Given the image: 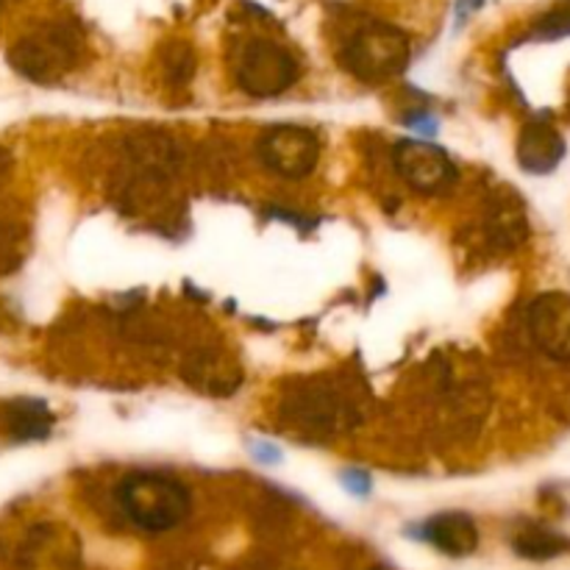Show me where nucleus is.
<instances>
[{"label":"nucleus","mask_w":570,"mask_h":570,"mask_svg":"<svg viewBox=\"0 0 570 570\" xmlns=\"http://www.w3.org/2000/svg\"><path fill=\"white\" fill-rule=\"evenodd\" d=\"M484 232H488L490 245H495L501 250H512L527 243L529 217L515 193L501 195L499 204H493V209L488 212Z\"/></svg>","instance_id":"nucleus-13"},{"label":"nucleus","mask_w":570,"mask_h":570,"mask_svg":"<svg viewBox=\"0 0 570 570\" xmlns=\"http://www.w3.org/2000/svg\"><path fill=\"white\" fill-rule=\"evenodd\" d=\"M250 451H254L256 460L267 462V465H273V462L282 460V451H278L276 445H271V443H254V445H250Z\"/></svg>","instance_id":"nucleus-19"},{"label":"nucleus","mask_w":570,"mask_h":570,"mask_svg":"<svg viewBox=\"0 0 570 570\" xmlns=\"http://www.w3.org/2000/svg\"><path fill=\"white\" fill-rule=\"evenodd\" d=\"M371 570H387V568H382V566H379V568H371Z\"/></svg>","instance_id":"nucleus-23"},{"label":"nucleus","mask_w":570,"mask_h":570,"mask_svg":"<svg viewBox=\"0 0 570 570\" xmlns=\"http://www.w3.org/2000/svg\"><path fill=\"white\" fill-rule=\"evenodd\" d=\"M278 415L289 429L304 434H340L354 426L356 406L328 379H304L284 393Z\"/></svg>","instance_id":"nucleus-4"},{"label":"nucleus","mask_w":570,"mask_h":570,"mask_svg":"<svg viewBox=\"0 0 570 570\" xmlns=\"http://www.w3.org/2000/svg\"><path fill=\"white\" fill-rule=\"evenodd\" d=\"M484 0H456V20H468V17L473 14V11L482 9Z\"/></svg>","instance_id":"nucleus-20"},{"label":"nucleus","mask_w":570,"mask_h":570,"mask_svg":"<svg viewBox=\"0 0 570 570\" xmlns=\"http://www.w3.org/2000/svg\"><path fill=\"white\" fill-rule=\"evenodd\" d=\"M395 170L421 195L449 193L456 181V165L438 145L404 139L395 145Z\"/></svg>","instance_id":"nucleus-7"},{"label":"nucleus","mask_w":570,"mask_h":570,"mask_svg":"<svg viewBox=\"0 0 570 570\" xmlns=\"http://www.w3.org/2000/svg\"><path fill=\"white\" fill-rule=\"evenodd\" d=\"M20 570H81V543L70 527L39 523L17 551Z\"/></svg>","instance_id":"nucleus-8"},{"label":"nucleus","mask_w":570,"mask_h":570,"mask_svg":"<svg viewBox=\"0 0 570 570\" xmlns=\"http://www.w3.org/2000/svg\"><path fill=\"white\" fill-rule=\"evenodd\" d=\"M165 70L173 83H187L195 70L193 50H189L184 42H173L165 53Z\"/></svg>","instance_id":"nucleus-16"},{"label":"nucleus","mask_w":570,"mask_h":570,"mask_svg":"<svg viewBox=\"0 0 570 570\" xmlns=\"http://www.w3.org/2000/svg\"><path fill=\"white\" fill-rule=\"evenodd\" d=\"M566 139L551 122L532 120L518 137V165L532 176H549L566 159Z\"/></svg>","instance_id":"nucleus-10"},{"label":"nucleus","mask_w":570,"mask_h":570,"mask_svg":"<svg viewBox=\"0 0 570 570\" xmlns=\"http://www.w3.org/2000/svg\"><path fill=\"white\" fill-rule=\"evenodd\" d=\"M406 126L415 128V131H423V134H434L438 131V120H434L429 111H417V115L406 117Z\"/></svg>","instance_id":"nucleus-18"},{"label":"nucleus","mask_w":570,"mask_h":570,"mask_svg":"<svg viewBox=\"0 0 570 570\" xmlns=\"http://www.w3.org/2000/svg\"><path fill=\"white\" fill-rule=\"evenodd\" d=\"M9 3H14V0H0V9H3V6H9Z\"/></svg>","instance_id":"nucleus-22"},{"label":"nucleus","mask_w":570,"mask_h":570,"mask_svg":"<svg viewBox=\"0 0 570 570\" xmlns=\"http://www.w3.org/2000/svg\"><path fill=\"white\" fill-rule=\"evenodd\" d=\"M83 56V39L70 22H45L9 48V65L33 83H59Z\"/></svg>","instance_id":"nucleus-2"},{"label":"nucleus","mask_w":570,"mask_h":570,"mask_svg":"<svg viewBox=\"0 0 570 570\" xmlns=\"http://www.w3.org/2000/svg\"><path fill=\"white\" fill-rule=\"evenodd\" d=\"M529 334L554 362H570V295L551 289L529 306Z\"/></svg>","instance_id":"nucleus-9"},{"label":"nucleus","mask_w":570,"mask_h":570,"mask_svg":"<svg viewBox=\"0 0 570 570\" xmlns=\"http://www.w3.org/2000/svg\"><path fill=\"white\" fill-rule=\"evenodd\" d=\"M534 39H546V42H554V39L570 37V3L557 6L549 14L540 17L532 28Z\"/></svg>","instance_id":"nucleus-15"},{"label":"nucleus","mask_w":570,"mask_h":570,"mask_svg":"<svg viewBox=\"0 0 570 570\" xmlns=\"http://www.w3.org/2000/svg\"><path fill=\"white\" fill-rule=\"evenodd\" d=\"M234 81L250 98H278L295 87L301 65L293 50L267 37H250L234 56Z\"/></svg>","instance_id":"nucleus-5"},{"label":"nucleus","mask_w":570,"mask_h":570,"mask_svg":"<svg viewBox=\"0 0 570 570\" xmlns=\"http://www.w3.org/2000/svg\"><path fill=\"white\" fill-rule=\"evenodd\" d=\"M417 534L429 546L443 551L445 557H454V560L471 557L479 549V529L465 512H440V515L429 518Z\"/></svg>","instance_id":"nucleus-11"},{"label":"nucleus","mask_w":570,"mask_h":570,"mask_svg":"<svg viewBox=\"0 0 570 570\" xmlns=\"http://www.w3.org/2000/svg\"><path fill=\"white\" fill-rule=\"evenodd\" d=\"M371 476H367L365 471H360V468H348V471L343 473V488L348 490V493L360 495V499H365L367 493H371Z\"/></svg>","instance_id":"nucleus-17"},{"label":"nucleus","mask_w":570,"mask_h":570,"mask_svg":"<svg viewBox=\"0 0 570 570\" xmlns=\"http://www.w3.org/2000/svg\"><path fill=\"white\" fill-rule=\"evenodd\" d=\"M0 423H3V432L9 434L14 443H39V440H45L50 434L56 417L45 401L11 399L3 404Z\"/></svg>","instance_id":"nucleus-12"},{"label":"nucleus","mask_w":570,"mask_h":570,"mask_svg":"<svg viewBox=\"0 0 570 570\" xmlns=\"http://www.w3.org/2000/svg\"><path fill=\"white\" fill-rule=\"evenodd\" d=\"M9 165H11L9 154H6V150L0 148V184H3V178L9 176Z\"/></svg>","instance_id":"nucleus-21"},{"label":"nucleus","mask_w":570,"mask_h":570,"mask_svg":"<svg viewBox=\"0 0 570 570\" xmlns=\"http://www.w3.org/2000/svg\"><path fill=\"white\" fill-rule=\"evenodd\" d=\"M410 39L401 28L382 20H367L354 28L340 48V65L345 72L365 83H382L399 78L410 65Z\"/></svg>","instance_id":"nucleus-3"},{"label":"nucleus","mask_w":570,"mask_h":570,"mask_svg":"<svg viewBox=\"0 0 570 570\" xmlns=\"http://www.w3.org/2000/svg\"><path fill=\"white\" fill-rule=\"evenodd\" d=\"M117 507L137 529L161 534L187 521L193 495L181 479L159 471H137L117 484Z\"/></svg>","instance_id":"nucleus-1"},{"label":"nucleus","mask_w":570,"mask_h":570,"mask_svg":"<svg viewBox=\"0 0 570 570\" xmlns=\"http://www.w3.org/2000/svg\"><path fill=\"white\" fill-rule=\"evenodd\" d=\"M259 159L282 178L298 181L315 173L321 161V139L306 126H271L259 137Z\"/></svg>","instance_id":"nucleus-6"},{"label":"nucleus","mask_w":570,"mask_h":570,"mask_svg":"<svg viewBox=\"0 0 570 570\" xmlns=\"http://www.w3.org/2000/svg\"><path fill=\"white\" fill-rule=\"evenodd\" d=\"M512 549H515V554L523 557V560L546 562L566 554L570 549V540L562 538L554 529L540 527V523H529V527H523L521 532L512 538Z\"/></svg>","instance_id":"nucleus-14"}]
</instances>
